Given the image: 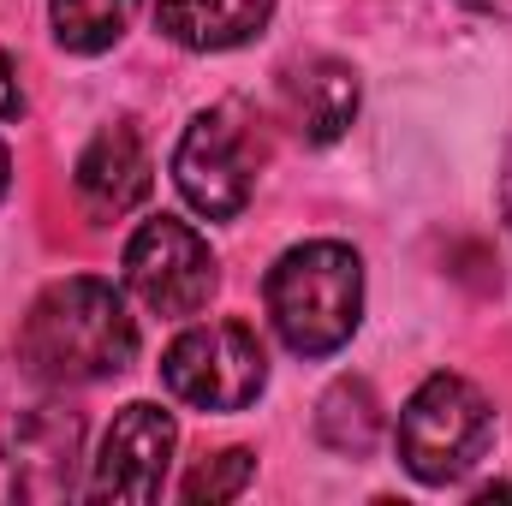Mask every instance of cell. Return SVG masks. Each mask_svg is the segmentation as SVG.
<instances>
[{"label": "cell", "instance_id": "obj_1", "mask_svg": "<svg viewBox=\"0 0 512 506\" xmlns=\"http://www.w3.org/2000/svg\"><path fill=\"white\" fill-rule=\"evenodd\" d=\"M131 358H137V322H131L120 286L96 274L54 280L18 328V364L48 387L108 381Z\"/></svg>", "mask_w": 512, "mask_h": 506}, {"label": "cell", "instance_id": "obj_2", "mask_svg": "<svg viewBox=\"0 0 512 506\" xmlns=\"http://www.w3.org/2000/svg\"><path fill=\"white\" fill-rule=\"evenodd\" d=\"M268 322L298 358H334L364 322V262L340 239L292 245L268 268Z\"/></svg>", "mask_w": 512, "mask_h": 506}, {"label": "cell", "instance_id": "obj_3", "mask_svg": "<svg viewBox=\"0 0 512 506\" xmlns=\"http://www.w3.org/2000/svg\"><path fill=\"white\" fill-rule=\"evenodd\" d=\"M489 435H495V411L489 399L471 387L465 376H429L399 411V465L429 483V489H447L459 483L483 453H489Z\"/></svg>", "mask_w": 512, "mask_h": 506}, {"label": "cell", "instance_id": "obj_4", "mask_svg": "<svg viewBox=\"0 0 512 506\" xmlns=\"http://www.w3.org/2000/svg\"><path fill=\"white\" fill-rule=\"evenodd\" d=\"M161 381L197 411H245L268 387V352L245 322H197L161 352Z\"/></svg>", "mask_w": 512, "mask_h": 506}, {"label": "cell", "instance_id": "obj_5", "mask_svg": "<svg viewBox=\"0 0 512 506\" xmlns=\"http://www.w3.org/2000/svg\"><path fill=\"white\" fill-rule=\"evenodd\" d=\"M256 161H262V149L251 137V120H245V108L227 102V108H203L185 126L179 149H173V179L203 221H233V215H245L256 191Z\"/></svg>", "mask_w": 512, "mask_h": 506}, {"label": "cell", "instance_id": "obj_6", "mask_svg": "<svg viewBox=\"0 0 512 506\" xmlns=\"http://www.w3.org/2000/svg\"><path fill=\"white\" fill-rule=\"evenodd\" d=\"M215 280H221L215 274V251H209V239L197 227H185L173 215H155V221H143L131 233L126 286L143 310H155L167 322H185V316H197L209 304Z\"/></svg>", "mask_w": 512, "mask_h": 506}, {"label": "cell", "instance_id": "obj_7", "mask_svg": "<svg viewBox=\"0 0 512 506\" xmlns=\"http://www.w3.org/2000/svg\"><path fill=\"white\" fill-rule=\"evenodd\" d=\"M173 417L149 399L126 405L114 417V429L102 435V453H96V477H90V501H155L161 483H167V459H173Z\"/></svg>", "mask_w": 512, "mask_h": 506}, {"label": "cell", "instance_id": "obj_8", "mask_svg": "<svg viewBox=\"0 0 512 506\" xmlns=\"http://www.w3.org/2000/svg\"><path fill=\"white\" fill-rule=\"evenodd\" d=\"M149 179H155L149 143H143V131L131 126V120H108V126L84 143L78 173H72L78 203H84L96 221H120V215H131V209L149 197Z\"/></svg>", "mask_w": 512, "mask_h": 506}, {"label": "cell", "instance_id": "obj_9", "mask_svg": "<svg viewBox=\"0 0 512 506\" xmlns=\"http://www.w3.org/2000/svg\"><path fill=\"white\" fill-rule=\"evenodd\" d=\"M78 435L84 423L60 405H36L24 411V423L12 429V477H18V495L30 501H60L72 495V471H78Z\"/></svg>", "mask_w": 512, "mask_h": 506}, {"label": "cell", "instance_id": "obj_10", "mask_svg": "<svg viewBox=\"0 0 512 506\" xmlns=\"http://www.w3.org/2000/svg\"><path fill=\"white\" fill-rule=\"evenodd\" d=\"M280 90H286V114L304 131V143H334L358 120V72L334 54H310L286 66Z\"/></svg>", "mask_w": 512, "mask_h": 506}, {"label": "cell", "instance_id": "obj_11", "mask_svg": "<svg viewBox=\"0 0 512 506\" xmlns=\"http://www.w3.org/2000/svg\"><path fill=\"white\" fill-rule=\"evenodd\" d=\"M274 0H155V30L191 54H221L245 48L268 30Z\"/></svg>", "mask_w": 512, "mask_h": 506}, {"label": "cell", "instance_id": "obj_12", "mask_svg": "<svg viewBox=\"0 0 512 506\" xmlns=\"http://www.w3.org/2000/svg\"><path fill=\"white\" fill-rule=\"evenodd\" d=\"M316 435H322V447H334V453H346V459H364V453L382 441L376 387L358 381V376H340L322 393V405H316Z\"/></svg>", "mask_w": 512, "mask_h": 506}, {"label": "cell", "instance_id": "obj_13", "mask_svg": "<svg viewBox=\"0 0 512 506\" xmlns=\"http://www.w3.org/2000/svg\"><path fill=\"white\" fill-rule=\"evenodd\" d=\"M137 0H48V18H54V42L66 54H102L126 36Z\"/></svg>", "mask_w": 512, "mask_h": 506}, {"label": "cell", "instance_id": "obj_14", "mask_svg": "<svg viewBox=\"0 0 512 506\" xmlns=\"http://www.w3.org/2000/svg\"><path fill=\"white\" fill-rule=\"evenodd\" d=\"M256 471V453H245V447H227V453H215V459H203L191 477H185V501L191 506H215V501H239L245 495V483H251Z\"/></svg>", "mask_w": 512, "mask_h": 506}, {"label": "cell", "instance_id": "obj_15", "mask_svg": "<svg viewBox=\"0 0 512 506\" xmlns=\"http://www.w3.org/2000/svg\"><path fill=\"white\" fill-rule=\"evenodd\" d=\"M0 120H24V90H18L12 54H0Z\"/></svg>", "mask_w": 512, "mask_h": 506}, {"label": "cell", "instance_id": "obj_16", "mask_svg": "<svg viewBox=\"0 0 512 506\" xmlns=\"http://www.w3.org/2000/svg\"><path fill=\"white\" fill-rule=\"evenodd\" d=\"M471 12H489V18H512V0H465Z\"/></svg>", "mask_w": 512, "mask_h": 506}, {"label": "cell", "instance_id": "obj_17", "mask_svg": "<svg viewBox=\"0 0 512 506\" xmlns=\"http://www.w3.org/2000/svg\"><path fill=\"white\" fill-rule=\"evenodd\" d=\"M6 185H12V155H6V143H0V197H6Z\"/></svg>", "mask_w": 512, "mask_h": 506}, {"label": "cell", "instance_id": "obj_18", "mask_svg": "<svg viewBox=\"0 0 512 506\" xmlns=\"http://www.w3.org/2000/svg\"><path fill=\"white\" fill-rule=\"evenodd\" d=\"M507 209H512V179H507Z\"/></svg>", "mask_w": 512, "mask_h": 506}]
</instances>
